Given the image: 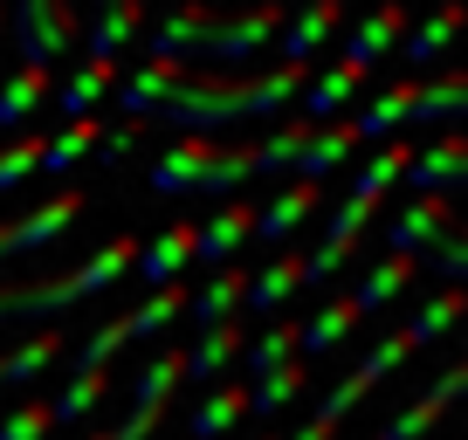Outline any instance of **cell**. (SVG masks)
<instances>
[{
    "label": "cell",
    "mask_w": 468,
    "mask_h": 440,
    "mask_svg": "<svg viewBox=\"0 0 468 440\" xmlns=\"http://www.w3.org/2000/svg\"><path fill=\"white\" fill-rule=\"evenodd\" d=\"M48 97H56V69H28V62H21V69L0 83V131H21Z\"/></svg>",
    "instance_id": "22"
},
{
    "label": "cell",
    "mask_w": 468,
    "mask_h": 440,
    "mask_svg": "<svg viewBox=\"0 0 468 440\" xmlns=\"http://www.w3.org/2000/svg\"><path fill=\"white\" fill-rule=\"evenodd\" d=\"M62 358V330H35L21 351H7L0 358V385H28V379H42L48 365Z\"/></svg>",
    "instance_id": "39"
},
{
    "label": "cell",
    "mask_w": 468,
    "mask_h": 440,
    "mask_svg": "<svg viewBox=\"0 0 468 440\" xmlns=\"http://www.w3.org/2000/svg\"><path fill=\"white\" fill-rule=\"evenodd\" d=\"M399 35H407V7H379V15H366L358 28L345 35V56H337V62H351V69H366V76H372V62L393 56Z\"/></svg>",
    "instance_id": "20"
},
{
    "label": "cell",
    "mask_w": 468,
    "mask_h": 440,
    "mask_svg": "<svg viewBox=\"0 0 468 440\" xmlns=\"http://www.w3.org/2000/svg\"><path fill=\"white\" fill-rule=\"evenodd\" d=\"M399 358H413V351H407V344H399V330H386V338L372 344L366 358H358V372H366V379H386V372H393Z\"/></svg>",
    "instance_id": "48"
},
{
    "label": "cell",
    "mask_w": 468,
    "mask_h": 440,
    "mask_svg": "<svg viewBox=\"0 0 468 440\" xmlns=\"http://www.w3.org/2000/svg\"><path fill=\"white\" fill-rule=\"evenodd\" d=\"M462 309H468L462 289H434L407 323H399V344H407V351H427L434 338H448V323H462Z\"/></svg>",
    "instance_id": "26"
},
{
    "label": "cell",
    "mask_w": 468,
    "mask_h": 440,
    "mask_svg": "<svg viewBox=\"0 0 468 440\" xmlns=\"http://www.w3.org/2000/svg\"><path fill=\"white\" fill-rule=\"evenodd\" d=\"M358 83H366V69H351V62H331L324 76H310V83H303V118H310V124H331L337 110L358 97Z\"/></svg>",
    "instance_id": "27"
},
{
    "label": "cell",
    "mask_w": 468,
    "mask_h": 440,
    "mask_svg": "<svg viewBox=\"0 0 468 440\" xmlns=\"http://www.w3.org/2000/svg\"><path fill=\"white\" fill-rule=\"evenodd\" d=\"M186 282H165V289H145V303H132L124 309V323H132V344H145V338H159L173 317H186Z\"/></svg>",
    "instance_id": "34"
},
{
    "label": "cell",
    "mask_w": 468,
    "mask_h": 440,
    "mask_svg": "<svg viewBox=\"0 0 468 440\" xmlns=\"http://www.w3.org/2000/svg\"><path fill=\"white\" fill-rule=\"evenodd\" d=\"M28 173H42V138H35V131H21L15 145H0V193H7V186H21Z\"/></svg>",
    "instance_id": "44"
},
{
    "label": "cell",
    "mask_w": 468,
    "mask_h": 440,
    "mask_svg": "<svg viewBox=\"0 0 468 440\" xmlns=\"http://www.w3.org/2000/svg\"><path fill=\"white\" fill-rule=\"evenodd\" d=\"M372 393H379V379H366V372L351 365V372H345V379H337V385H331V393H324V399H317V413H310V420H324V426H337V420H351V413L366 406V399H372Z\"/></svg>",
    "instance_id": "41"
},
{
    "label": "cell",
    "mask_w": 468,
    "mask_h": 440,
    "mask_svg": "<svg viewBox=\"0 0 468 440\" xmlns=\"http://www.w3.org/2000/svg\"><path fill=\"white\" fill-rule=\"evenodd\" d=\"M345 28V7L337 0H310V7H296V15H282V35H276V56L290 62V69H310V56H317L331 35Z\"/></svg>",
    "instance_id": "8"
},
{
    "label": "cell",
    "mask_w": 468,
    "mask_h": 440,
    "mask_svg": "<svg viewBox=\"0 0 468 440\" xmlns=\"http://www.w3.org/2000/svg\"><path fill=\"white\" fill-rule=\"evenodd\" d=\"M413 268H420V276H441V289H462V276H468V220L454 214L448 227L427 241V255Z\"/></svg>",
    "instance_id": "29"
},
{
    "label": "cell",
    "mask_w": 468,
    "mask_h": 440,
    "mask_svg": "<svg viewBox=\"0 0 468 440\" xmlns=\"http://www.w3.org/2000/svg\"><path fill=\"white\" fill-rule=\"evenodd\" d=\"M434 426H441V406L434 399H413V406H399L393 420L379 426V440H427Z\"/></svg>",
    "instance_id": "45"
},
{
    "label": "cell",
    "mask_w": 468,
    "mask_h": 440,
    "mask_svg": "<svg viewBox=\"0 0 468 440\" xmlns=\"http://www.w3.org/2000/svg\"><path fill=\"white\" fill-rule=\"evenodd\" d=\"M413 276H420V268H413L407 255H386V262H372V268H366V282L351 289V303H358V317H379L386 303H399V296L413 289Z\"/></svg>",
    "instance_id": "25"
},
{
    "label": "cell",
    "mask_w": 468,
    "mask_h": 440,
    "mask_svg": "<svg viewBox=\"0 0 468 440\" xmlns=\"http://www.w3.org/2000/svg\"><path fill=\"white\" fill-rule=\"evenodd\" d=\"M317 206H324V193L310 186V179H290V186L255 214V235H262V241H290L303 220H317Z\"/></svg>",
    "instance_id": "21"
},
{
    "label": "cell",
    "mask_w": 468,
    "mask_h": 440,
    "mask_svg": "<svg viewBox=\"0 0 468 440\" xmlns=\"http://www.w3.org/2000/svg\"><path fill=\"white\" fill-rule=\"evenodd\" d=\"M145 0H111V7H90L83 15V48H90V62H117L124 48L145 35Z\"/></svg>",
    "instance_id": "7"
},
{
    "label": "cell",
    "mask_w": 468,
    "mask_h": 440,
    "mask_svg": "<svg viewBox=\"0 0 468 440\" xmlns=\"http://www.w3.org/2000/svg\"><path fill=\"white\" fill-rule=\"evenodd\" d=\"M7 255H15V235H7V220H0V262H7Z\"/></svg>",
    "instance_id": "52"
},
{
    "label": "cell",
    "mask_w": 468,
    "mask_h": 440,
    "mask_svg": "<svg viewBox=\"0 0 468 440\" xmlns=\"http://www.w3.org/2000/svg\"><path fill=\"white\" fill-rule=\"evenodd\" d=\"M351 152H358V131H351V118L317 124V131H310V145H303V159H296V179H310V186H317V179L337 173Z\"/></svg>",
    "instance_id": "24"
},
{
    "label": "cell",
    "mask_w": 468,
    "mask_h": 440,
    "mask_svg": "<svg viewBox=\"0 0 468 440\" xmlns=\"http://www.w3.org/2000/svg\"><path fill=\"white\" fill-rule=\"evenodd\" d=\"M15 35H21V62H28V69H56V56H69V48L83 42V15L62 7V0H21Z\"/></svg>",
    "instance_id": "3"
},
{
    "label": "cell",
    "mask_w": 468,
    "mask_h": 440,
    "mask_svg": "<svg viewBox=\"0 0 468 440\" xmlns=\"http://www.w3.org/2000/svg\"><path fill=\"white\" fill-rule=\"evenodd\" d=\"M76 220H83V193H76V186L48 193L42 206H28V220H7V235H15V255H28V248H48L56 235H69Z\"/></svg>",
    "instance_id": "11"
},
{
    "label": "cell",
    "mask_w": 468,
    "mask_h": 440,
    "mask_svg": "<svg viewBox=\"0 0 468 440\" xmlns=\"http://www.w3.org/2000/svg\"><path fill=\"white\" fill-rule=\"evenodd\" d=\"M179 379H186V351H179V344L152 351L145 365H138V379H132V406H173V385Z\"/></svg>",
    "instance_id": "32"
},
{
    "label": "cell",
    "mask_w": 468,
    "mask_h": 440,
    "mask_svg": "<svg viewBox=\"0 0 468 440\" xmlns=\"http://www.w3.org/2000/svg\"><path fill=\"white\" fill-rule=\"evenodd\" d=\"M207 165H214V138H179L173 152H159V165H152V186L159 193H200L207 186Z\"/></svg>",
    "instance_id": "17"
},
{
    "label": "cell",
    "mask_w": 468,
    "mask_h": 440,
    "mask_svg": "<svg viewBox=\"0 0 468 440\" xmlns=\"http://www.w3.org/2000/svg\"><path fill=\"white\" fill-rule=\"evenodd\" d=\"M255 214H262L255 200H228V206H220V214L200 227V235H193V262H207V268H234V255L249 248V235H255Z\"/></svg>",
    "instance_id": "9"
},
{
    "label": "cell",
    "mask_w": 468,
    "mask_h": 440,
    "mask_svg": "<svg viewBox=\"0 0 468 440\" xmlns=\"http://www.w3.org/2000/svg\"><path fill=\"white\" fill-rule=\"evenodd\" d=\"M303 83H310V69H290V62H269V69H249V76H200V69H186L173 89H165L159 118L179 124L186 138H207V131H220V124L282 110Z\"/></svg>",
    "instance_id": "1"
},
{
    "label": "cell",
    "mask_w": 468,
    "mask_h": 440,
    "mask_svg": "<svg viewBox=\"0 0 468 440\" xmlns=\"http://www.w3.org/2000/svg\"><path fill=\"white\" fill-rule=\"evenodd\" d=\"M468 110V76L462 69H441L434 83H420V97H413V124H454Z\"/></svg>",
    "instance_id": "36"
},
{
    "label": "cell",
    "mask_w": 468,
    "mask_h": 440,
    "mask_svg": "<svg viewBox=\"0 0 468 440\" xmlns=\"http://www.w3.org/2000/svg\"><path fill=\"white\" fill-rule=\"evenodd\" d=\"M241 303H249V268H214V276L186 296V309H193V323H200V330L234 323V317H241Z\"/></svg>",
    "instance_id": "16"
},
{
    "label": "cell",
    "mask_w": 468,
    "mask_h": 440,
    "mask_svg": "<svg viewBox=\"0 0 468 440\" xmlns=\"http://www.w3.org/2000/svg\"><path fill=\"white\" fill-rule=\"evenodd\" d=\"M241 358H249V379H262V372L290 365V358H296V323H290V317H282V323H269V330H262V338H255Z\"/></svg>",
    "instance_id": "43"
},
{
    "label": "cell",
    "mask_w": 468,
    "mask_h": 440,
    "mask_svg": "<svg viewBox=\"0 0 468 440\" xmlns=\"http://www.w3.org/2000/svg\"><path fill=\"white\" fill-rule=\"evenodd\" d=\"M179 76H186V69H165V62H138V69L117 76L111 97H117V110H124V118L152 124V118H159V103H165V89H173Z\"/></svg>",
    "instance_id": "15"
},
{
    "label": "cell",
    "mask_w": 468,
    "mask_h": 440,
    "mask_svg": "<svg viewBox=\"0 0 468 440\" xmlns=\"http://www.w3.org/2000/svg\"><path fill=\"white\" fill-rule=\"evenodd\" d=\"M145 131H152V124H138V118H117L111 131H97V159H103V165H124L138 145H145Z\"/></svg>",
    "instance_id": "46"
},
{
    "label": "cell",
    "mask_w": 468,
    "mask_h": 440,
    "mask_svg": "<svg viewBox=\"0 0 468 440\" xmlns=\"http://www.w3.org/2000/svg\"><path fill=\"white\" fill-rule=\"evenodd\" d=\"M48 399H28V406H15L7 420H0V440H48Z\"/></svg>",
    "instance_id": "47"
},
{
    "label": "cell",
    "mask_w": 468,
    "mask_h": 440,
    "mask_svg": "<svg viewBox=\"0 0 468 440\" xmlns=\"http://www.w3.org/2000/svg\"><path fill=\"white\" fill-rule=\"evenodd\" d=\"M138 262V241L132 235H111L90 262L62 268V276H35V282H0V323H15V317H56V309L83 303V296H103L124 268Z\"/></svg>",
    "instance_id": "2"
},
{
    "label": "cell",
    "mask_w": 468,
    "mask_h": 440,
    "mask_svg": "<svg viewBox=\"0 0 468 440\" xmlns=\"http://www.w3.org/2000/svg\"><path fill=\"white\" fill-rule=\"evenodd\" d=\"M454 220V200H427V193H413L407 206H399V220H393V255H407V262H420L427 255V241L441 235Z\"/></svg>",
    "instance_id": "18"
},
{
    "label": "cell",
    "mask_w": 468,
    "mask_h": 440,
    "mask_svg": "<svg viewBox=\"0 0 468 440\" xmlns=\"http://www.w3.org/2000/svg\"><path fill=\"white\" fill-rule=\"evenodd\" d=\"M462 21H468L462 7H441V15H427L420 28H407V35H399V62H407V69H420V62H434L441 48H448L454 35H462Z\"/></svg>",
    "instance_id": "35"
},
{
    "label": "cell",
    "mask_w": 468,
    "mask_h": 440,
    "mask_svg": "<svg viewBox=\"0 0 468 440\" xmlns=\"http://www.w3.org/2000/svg\"><path fill=\"white\" fill-rule=\"evenodd\" d=\"M234 420H249V385H207V399H193V440H220Z\"/></svg>",
    "instance_id": "31"
},
{
    "label": "cell",
    "mask_w": 468,
    "mask_h": 440,
    "mask_svg": "<svg viewBox=\"0 0 468 440\" xmlns=\"http://www.w3.org/2000/svg\"><path fill=\"white\" fill-rule=\"evenodd\" d=\"M207 28H214V7H207V0H179L173 15L145 21V35H152V56H145V62H165V69H193V56H200Z\"/></svg>",
    "instance_id": "5"
},
{
    "label": "cell",
    "mask_w": 468,
    "mask_h": 440,
    "mask_svg": "<svg viewBox=\"0 0 468 440\" xmlns=\"http://www.w3.org/2000/svg\"><path fill=\"white\" fill-rule=\"evenodd\" d=\"M241 351H249V323H241V317H234V323H214V330H200V338H193L186 379H193V385H220V372H228Z\"/></svg>",
    "instance_id": "13"
},
{
    "label": "cell",
    "mask_w": 468,
    "mask_h": 440,
    "mask_svg": "<svg viewBox=\"0 0 468 440\" xmlns=\"http://www.w3.org/2000/svg\"><path fill=\"white\" fill-rule=\"evenodd\" d=\"M413 97H420V83L413 76H399L393 89H379V97L351 118V131H358V145H386V138H407V124H413Z\"/></svg>",
    "instance_id": "12"
},
{
    "label": "cell",
    "mask_w": 468,
    "mask_h": 440,
    "mask_svg": "<svg viewBox=\"0 0 468 440\" xmlns=\"http://www.w3.org/2000/svg\"><path fill=\"white\" fill-rule=\"evenodd\" d=\"M282 15L290 7H276V0H262V7H241V15H214V28H207L200 56H214L220 69H241V62H255L269 42L282 35Z\"/></svg>",
    "instance_id": "4"
},
{
    "label": "cell",
    "mask_w": 468,
    "mask_h": 440,
    "mask_svg": "<svg viewBox=\"0 0 468 440\" xmlns=\"http://www.w3.org/2000/svg\"><path fill=\"white\" fill-rule=\"evenodd\" d=\"M165 413H173V406H132V413H124V426H111V440H152L165 426Z\"/></svg>",
    "instance_id": "49"
},
{
    "label": "cell",
    "mask_w": 468,
    "mask_h": 440,
    "mask_svg": "<svg viewBox=\"0 0 468 440\" xmlns=\"http://www.w3.org/2000/svg\"><path fill=\"white\" fill-rule=\"evenodd\" d=\"M103 399H111V372H69V385L48 399V420L56 426H83Z\"/></svg>",
    "instance_id": "33"
},
{
    "label": "cell",
    "mask_w": 468,
    "mask_h": 440,
    "mask_svg": "<svg viewBox=\"0 0 468 440\" xmlns=\"http://www.w3.org/2000/svg\"><path fill=\"white\" fill-rule=\"evenodd\" d=\"M282 440H337V426H324V420H303L296 434H282Z\"/></svg>",
    "instance_id": "51"
},
{
    "label": "cell",
    "mask_w": 468,
    "mask_h": 440,
    "mask_svg": "<svg viewBox=\"0 0 468 440\" xmlns=\"http://www.w3.org/2000/svg\"><path fill=\"white\" fill-rule=\"evenodd\" d=\"M468 179V138L462 131H441L427 152H413L407 165V186L427 193V200H454V186Z\"/></svg>",
    "instance_id": "6"
},
{
    "label": "cell",
    "mask_w": 468,
    "mask_h": 440,
    "mask_svg": "<svg viewBox=\"0 0 468 440\" xmlns=\"http://www.w3.org/2000/svg\"><path fill=\"white\" fill-rule=\"evenodd\" d=\"M97 152V118H76V124H62L56 138H42V173H76V165Z\"/></svg>",
    "instance_id": "38"
},
{
    "label": "cell",
    "mask_w": 468,
    "mask_h": 440,
    "mask_svg": "<svg viewBox=\"0 0 468 440\" xmlns=\"http://www.w3.org/2000/svg\"><path fill=\"white\" fill-rule=\"evenodd\" d=\"M0 28H7V15H0Z\"/></svg>",
    "instance_id": "55"
},
{
    "label": "cell",
    "mask_w": 468,
    "mask_h": 440,
    "mask_svg": "<svg viewBox=\"0 0 468 440\" xmlns=\"http://www.w3.org/2000/svg\"><path fill=\"white\" fill-rule=\"evenodd\" d=\"M255 440H282V434H255Z\"/></svg>",
    "instance_id": "54"
},
{
    "label": "cell",
    "mask_w": 468,
    "mask_h": 440,
    "mask_svg": "<svg viewBox=\"0 0 468 440\" xmlns=\"http://www.w3.org/2000/svg\"><path fill=\"white\" fill-rule=\"evenodd\" d=\"M193 235H200L193 220H173V227H159L152 241H138V262H132L138 282H145V289L179 282V276H186V262H193Z\"/></svg>",
    "instance_id": "10"
},
{
    "label": "cell",
    "mask_w": 468,
    "mask_h": 440,
    "mask_svg": "<svg viewBox=\"0 0 468 440\" xmlns=\"http://www.w3.org/2000/svg\"><path fill=\"white\" fill-rule=\"evenodd\" d=\"M372 214H379V200H372V193H345V200L331 206V220H324V241H331V248H351V255H358V241H366Z\"/></svg>",
    "instance_id": "40"
},
{
    "label": "cell",
    "mask_w": 468,
    "mask_h": 440,
    "mask_svg": "<svg viewBox=\"0 0 468 440\" xmlns=\"http://www.w3.org/2000/svg\"><path fill=\"white\" fill-rule=\"evenodd\" d=\"M303 393H310V365H303V358H290V365L262 372V379L249 385V413H255V420H276V413L296 406Z\"/></svg>",
    "instance_id": "28"
},
{
    "label": "cell",
    "mask_w": 468,
    "mask_h": 440,
    "mask_svg": "<svg viewBox=\"0 0 468 440\" xmlns=\"http://www.w3.org/2000/svg\"><path fill=\"white\" fill-rule=\"evenodd\" d=\"M296 289H310V282H303V255L282 248L276 262L262 268V276H249V303H241V309H255V317H276V309L290 303Z\"/></svg>",
    "instance_id": "23"
},
{
    "label": "cell",
    "mask_w": 468,
    "mask_h": 440,
    "mask_svg": "<svg viewBox=\"0 0 468 440\" xmlns=\"http://www.w3.org/2000/svg\"><path fill=\"white\" fill-rule=\"evenodd\" d=\"M83 440H111V426H97V434H83Z\"/></svg>",
    "instance_id": "53"
},
{
    "label": "cell",
    "mask_w": 468,
    "mask_h": 440,
    "mask_svg": "<svg viewBox=\"0 0 468 440\" xmlns=\"http://www.w3.org/2000/svg\"><path fill=\"white\" fill-rule=\"evenodd\" d=\"M413 165V138H386V145H366V165H358V186L351 193H372V200H386V193L407 179Z\"/></svg>",
    "instance_id": "30"
},
{
    "label": "cell",
    "mask_w": 468,
    "mask_h": 440,
    "mask_svg": "<svg viewBox=\"0 0 468 440\" xmlns=\"http://www.w3.org/2000/svg\"><path fill=\"white\" fill-rule=\"evenodd\" d=\"M310 131H317L310 118H282L269 138H255V173H296V159H303Z\"/></svg>",
    "instance_id": "37"
},
{
    "label": "cell",
    "mask_w": 468,
    "mask_h": 440,
    "mask_svg": "<svg viewBox=\"0 0 468 440\" xmlns=\"http://www.w3.org/2000/svg\"><path fill=\"white\" fill-rule=\"evenodd\" d=\"M358 323H366V317H358V303H351V296H331V303H324L317 317H303V323H296V358L310 365L317 351H337V344H345L351 330H358Z\"/></svg>",
    "instance_id": "19"
},
{
    "label": "cell",
    "mask_w": 468,
    "mask_h": 440,
    "mask_svg": "<svg viewBox=\"0 0 468 440\" xmlns=\"http://www.w3.org/2000/svg\"><path fill=\"white\" fill-rule=\"evenodd\" d=\"M241 179H255V138H241V145H214V165H207L200 193H234Z\"/></svg>",
    "instance_id": "42"
},
{
    "label": "cell",
    "mask_w": 468,
    "mask_h": 440,
    "mask_svg": "<svg viewBox=\"0 0 468 440\" xmlns=\"http://www.w3.org/2000/svg\"><path fill=\"white\" fill-rule=\"evenodd\" d=\"M117 76H124V62H90V56H83V69L62 76L48 103L62 110V124H76V118H90V110H97V103L117 89Z\"/></svg>",
    "instance_id": "14"
},
{
    "label": "cell",
    "mask_w": 468,
    "mask_h": 440,
    "mask_svg": "<svg viewBox=\"0 0 468 440\" xmlns=\"http://www.w3.org/2000/svg\"><path fill=\"white\" fill-rule=\"evenodd\" d=\"M427 399H434L441 413H448V406H462V399H468V365H448L434 385H427Z\"/></svg>",
    "instance_id": "50"
}]
</instances>
